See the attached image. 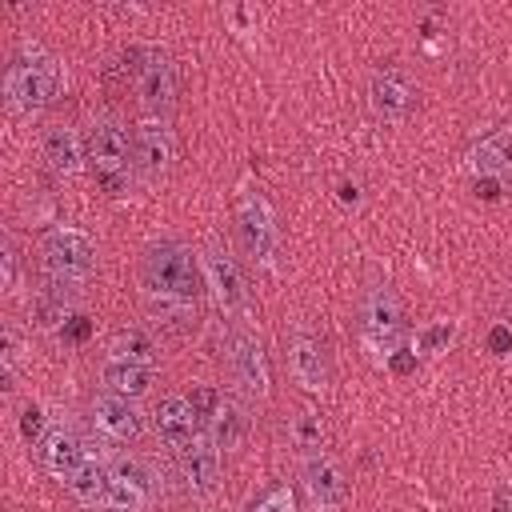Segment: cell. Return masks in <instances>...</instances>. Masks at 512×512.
<instances>
[{
    "label": "cell",
    "instance_id": "obj_16",
    "mask_svg": "<svg viewBox=\"0 0 512 512\" xmlns=\"http://www.w3.org/2000/svg\"><path fill=\"white\" fill-rule=\"evenodd\" d=\"M132 160H136V172L144 180H156L172 168L176 160V136L168 128V120H140L132 128Z\"/></svg>",
    "mask_w": 512,
    "mask_h": 512
},
{
    "label": "cell",
    "instance_id": "obj_5",
    "mask_svg": "<svg viewBox=\"0 0 512 512\" xmlns=\"http://www.w3.org/2000/svg\"><path fill=\"white\" fill-rule=\"evenodd\" d=\"M40 260L48 280L84 288V280L96 272V244L80 228H52L40 244Z\"/></svg>",
    "mask_w": 512,
    "mask_h": 512
},
{
    "label": "cell",
    "instance_id": "obj_9",
    "mask_svg": "<svg viewBox=\"0 0 512 512\" xmlns=\"http://www.w3.org/2000/svg\"><path fill=\"white\" fill-rule=\"evenodd\" d=\"M284 360H288V372L300 388L308 392H320L332 384V348H328V336L300 324L288 332L284 340Z\"/></svg>",
    "mask_w": 512,
    "mask_h": 512
},
{
    "label": "cell",
    "instance_id": "obj_3",
    "mask_svg": "<svg viewBox=\"0 0 512 512\" xmlns=\"http://www.w3.org/2000/svg\"><path fill=\"white\" fill-rule=\"evenodd\" d=\"M64 88V68L52 52L44 48H24L8 60L4 72V100L12 112H40L48 104H56Z\"/></svg>",
    "mask_w": 512,
    "mask_h": 512
},
{
    "label": "cell",
    "instance_id": "obj_28",
    "mask_svg": "<svg viewBox=\"0 0 512 512\" xmlns=\"http://www.w3.org/2000/svg\"><path fill=\"white\" fill-rule=\"evenodd\" d=\"M16 268H20V256H16V240L4 236V288L16 284Z\"/></svg>",
    "mask_w": 512,
    "mask_h": 512
},
{
    "label": "cell",
    "instance_id": "obj_24",
    "mask_svg": "<svg viewBox=\"0 0 512 512\" xmlns=\"http://www.w3.org/2000/svg\"><path fill=\"white\" fill-rule=\"evenodd\" d=\"M108 356L112 360H128V364H144V368L160 364V348L144 328H120L112 336V344H108Z\"/></svg>",
    "mask_w": 512,
    "mask_h": 512
},
{
    "label": "cell",
    "instance_id": "obj_2",
    "mask_svg": "<svg viewBox=\"0 0 512 512\" xmlns=\"http://www.w3.org/2000/svg\"><path fill=\"white\" fill-rule=\"evenodd\" d=\"M356 336L360 344L376 356V360H392L404 348L408 336V316H404V300L396 296V288L388 280H372L360 288L356 296Z\"/></svg>",
    "mask_w": 512,
    "mask_h": 512
},
{
    "label": "cell",
    "instance_id": "obj_13",
    "mask_svg": "<svg viewBox=\"0 0 512 512\" xmlns=\"http://www.w3.org/2000/svg\"><path fill=\"white\" fill-rule=\"evenodd\" d=\"M156 496V476L140 456H116L108 464V508L140 512Z\"/></svg>",
    "mask_w": 512,
    "mask_h": 512
},
{
    "label": "cell",
    "instance_id": "obj_19",
    "mask_svg": "<svg viewBox=\"0 0 512 512\" xmlns=\"http://www.w3.org/2000/svg\"><path fill=\"white\" fill-rule=\"evenodd\" d=\"M92 460V452H88V444H84V436L80 432H72V428H52L48 436H40V444H36V464L48 472V476H56V480H68L80 464H88Z\"/></svg>",
    "mask_w": 512,
    "mask_h": 512
},
{
    "label": "cell",
    "instance_id": "obj_31",
    "mask_svg": "<svg viewBox=\"0 0 512 512\" xmlns=\"http://www.w3.org/2000/svg\"><path fill=\"white\" fill-rule=\"evenodd\" d=\"M68 336H72V340H84V336H88V320H84V316H76V324H72V332H68Z\"/></svg>",
    "mask_w": 512,
    "mask_h": 512
},
{
    "label": "cell",
    "instance_id": "obj_23",
    "mask_svg": "<svg viewBox=\"0 0 512 512\" xmlns=\"http://www.w3.org/2000/svg\"><path fill=\"white\" fill-rule=\"evenodd\" d=\"M80 296V288H72V284H60V280H48L44 276V288L36 292V300H32V320L40 324V328H52V324H60L68 312H72V300ZM68 324V320H64Z\"/></svg>",
    "mask_w": 512,
    "mask_h": 512
},
{
    "label": "cell",
    "instance_id": "obj_22",
    "mask_svg": "<svg viewBox=\"0 0 512 512\" xmlns=\"http://www.w3.org/2000/svg\"><path fill=\"white\" fill-rule=\"evenodd\" d=\"M100 380H104L108 392H116L124 400H140V396H148V388L156 380V368H144V364H128V360H112L108 356L104 368H100Z\"/></svg>",
    "mask_w": 512,
    "mask_h": 512
},
{
    "label": "cell",
    "instance_id": "obj_17",
    "mask_svg": "<svg viewBox=\"0 0 512 512\" xmlns=\"http://www.w3.org/2000/svg\"><path fill=\"white\" fill-rule=\"evenodd\" d=\"M152 424H156V436H160L168 448H176V452L188 448V444H196L200 432H204L200 412L192 408V400H188L184 392H168V396L156 404Z\"/></svg>",
    "mask_w": 512,
    "mask_h": 512
},
{
    "label": "cell",
    "instance_id": "obj_14",
    "mask_svg": "<svg viewBox=\"0 0 512 512\" xmlns=\"http://www.w3.org/2000/svg\"><path fill=\"white\" fill-rule=\"evenodd\" d=\"M88 420H92V428H96L104 440H112V444H136V440L144 436V416L136 412V404L124 400V396H116V392H108V388L92 396Z\"/></svg>",
    "mask_w": 512,
    "mask_h": 512
},
{
    "label": "cell",
    "instance_id": "obj_33",
    "mask_svg": "<svg viewBox=\"0 0 512 512\" xmlns=\"http://www.w3.org/2000/svg\"><path fill=\"white\" fill-rule=\"evenodd\" d=\"M508 308H512V300H508Z\"/></svg>",
    "mask_w": 512,
    "mask_h": 512
},
{
    "label": "cell",
    "instance_id": "obj_10",
    "mask_svg": "<svg viewBox=\"0 0 512 512\" xmlns=\"http://www.w3.org/2000/svg\"><path fill=\"white\" fill-rule=\"evenodd\" d=\"M236 240L244 248V256L252 264H272L276 248H280V228H276V216L268 208V200L260 192H248L236 208Z\"/></svg>",
    "mask_w": 512,
    "mask_h": 512
},
{
    "label": "cell",
    "instance_id": "obj_8",
    "mask_svg": "<svg viewBox=\"0 0 512 512\" xmlns=\"http://www.w3.org/2000/svg\"><path fill=\"white\" fill-rule=\"evenodd\" d=\"M188 400H192V408L200 412L204 436H208L220 452H236V448L244 444L248 416H244V408H240L232 396H224V392L212 388V384H200V388L188 392Z\"/></svg>",
    "mask_w": 512,
    "mask_h": 512
},
{
    "label": "cell",
    "instance_id": "obj_11",
    "mask_svg": "<svg viewBox=\"0 0 512 512\" xmlns=\"http://www.w3.org/2000/svg\"><path fill=\"white\" fill-rule=\"evenodd\" d=\"M204 276H208V284H212V292H216V300H220V312L240 324V320L252 312L248 280H244L236 256H232L224 244H216V240L204 248Z\"/></svg>",
    "mask_w": 512,
    "mask_h": 512
},
{
    "label": "cell",
    "instance_id": "obj_20",
    "mask_svg": "<svg viewBox=\"0 0 512 512\" xmlns=\"http://www.w3.org/2000/svg\"><path fill=\"white\" fill-rule=\"evenodd\" d=\"M468 164L480 176H512V124H488L468 140Z\"/></svg>",
    "mask_w": 512,
    "mask_h": 512
},
{
    "label": "cell",
    "instance_id": "obj_29",
    "mask_svg": "<svg viewBox=\"0 0 512 512\" xmlns=\"http://www.w3.org/2000/svg\"><path fill=\"white\" fill-rule=\"evenodd\" d=\"M40 424H44V412H40L36 404H28V408H24V420H20L24 440H36V436H40ZM36 444H40V440H36Z\"/></svg>",
    "mask_w": 512,
    "mask_h": 512
},
{
    "label": "cell",
    "instance_id": "obj_6",
    "mask_svg": "<svg viewBox=\"0 0 512 512\" xmlns=\"http://www.w3.org/2000/svg\"><path fill=\"white\" fill-rule=\"evenodd\" d=\"M224 368H228V380L248 400H268V392H272V368H268L264 344L244 324H236V328L224 332Z\"/></svg>",
    "mask_w": 512,
    "mask_h": 512
},
{
    "label": "cell",
    "instance_id": "obj_12",
    "mask_svg": "<svg viewBox=\"0 0 512 512\" xmlns=\"http://www.w3.org/2000/svg\"><path fill=\"white\" fill-rule=\"evenodd\" d=\"M136 92H140V104L164 120L172 108H176V96H180V68L172 56L164 52H148L144 64L136 68Z\"/></svg>",
    "mask_w": 512,
    "mask_h": 512
},
{
    "label": "cell",
    "instance_id": "obj_4",
    "mask_svg": "<svg viewBox=\"0 0 512 512\" xmlns=\"http://www.w3.org/2000/svg\"><path fill=\"white\" fill-rule=\"evenodd\" d=\"M88 172L92 180L108 192V196H124L132 188V172H136V160H132V132L112 120V116H100L92 128H88Z\"/></svg>",
    "mask_w": 512,
    "mask_h": 512
},
{
    "label": "cell",
    "instance_id": "obj_25",
    "mask_svg": "<svg viewBox=\"0 0 512 512\" xmlns=\"http://www.w3.org/2000/svg\"><path fill=\"white\" fill-rule=\"evenodd\" d=\"M64 484H68V492H72L80 504H88V508L108 504V464H100L96 456H92L88 464H80Z\"/></svg>",
    "mask_w": 512,
    "mask_h": 512
},
{
    "label": "cell",
    "instance_id": "obj_30",
    "mask_svg": "<svg viewBox=\"0 0 512 512\" xmlns=\"http://www.w3.org/2000/svg\"><path fill=\"white\" fill-rule=\"evenodd\" d=\"M492 508H496V512H512V488H496Z\"/></svg>",
    "mask_w": 512,
    "mask_h": 512
},
{
    "label": "cell",
    "instance_id": "obj_7",
    "mask_svg": "<svg viewBox=\"0 0 512 512\" xmlns=\"http://www.w3.org/2000/svg\"><path fill=\"white\" fill-rule=\"evenodd\" d=\"M368 108L376 120L388 124H404L416 108H420V84L412 80V72L396 60L376 64L368 76Z\"/></svg>",
    "mask_w": 512,
    "mask_h": 512
},
{
    "label": "cell",
    "instance_id": "obj_1",
    "mask_svg": "<svg viewBox=\"0 0 512 512\" xmlns=\"http://www.w3.org/2000/svg\"><path fill=\"white\" fill-rule=\"evenodd\" d=\"M140 288H144V304L152 316H160L156 324H172V328H196L200 316V292H204V268L196 260V252L180 240H156L144 260H140Z\"/></svg>",
    "mask_w": 512,
    "mask_h": 512
},
{
    "label": "cell",
    "instance_id": "obj_32",
    "mask_svg": "<svg viewBox=\"0 0 512 512\" xmlns=\"http://www.w3.org/2000/svg\"><path fill=\"white\" fill-rule=\"evenodd\" d=\"M104 512H124V508H104Z\"/></svg>",
    "mask_w": 512,
    "mask_h": 512
},
{
    "label": "cell",
    "instance_id": "obj_21",
    "mask_svg": "<svg viewBox=\"0 0 512 512\" xmlns=\"http://www.w3.org/2000/svg\"><path fill=\"white\" fill-rule=\"evenodd\" d=\"M40 152L56 176H76L80 164H88V148L72 124H48L40 136Z\"/></svg>",
    "mask_w": 512,
    "mask_h": 512
},
{
    "label": "cell",
    "instance_id": "obj_15",
    "mask_svg": "<svg viewBox=\"0 0 512 512\" xmlns=\"http://www.w3.org/2000/svg\"><path fill=\"white\" fill-rule=\"evenodd\" d=\"M300 480H304L308 500L324 512H336L348 500V476H344L340 460L328 456V452H308L300 460Z\"/></svg>",
    "mask_w": 512,
    "mask_h": 512
},
{
    "label": "cell",
    "instance_id": "obj_18",
    "mask_svg": "<svg viewBox=\"0 0 512 512\" xmlns=\"http://www.w3.org/2000/svg\"><path fill=\"white\" fill-rule=\"evenodd\" d=\"M176 468H180V480H184V488L192 496L208 500V496L220 492V448L208 436H200L196 444L180 448L176 452Z\"/></svg>",
    "mask_w": 512,
    "mask_h": 512
},
{
    "label": "cell",
    "instance_id": "obj_27",
    "mask_svg": "<svg viewBox=\"0 0 512 512\" xmlns=\"http://www.w3.org/2000/svg\"><path fill=\"white\" fill-rule=\"evenodd\" d=\"M248 512H296V492H292V484H288V480L268 484V488L248 504Z\"/></svg>",
    "mask_w": 512,
    "mask_h": 512
},
{
    "label": "cell",
    "instance_id": "obj_26",
    "mask_svg": "<svg viewBox=\"0 0 512 512\" xmlns=\"http://www.w3.org/2000/svg\"><path fill=\"white\" fill-rule=\"evenodd\" d=\"M288 440L308 456V452H324V420L312 408H300L288 416Z\"/></svg>",
    "mask_w": 512,
    "mask_h": 512
}]
</instances>
